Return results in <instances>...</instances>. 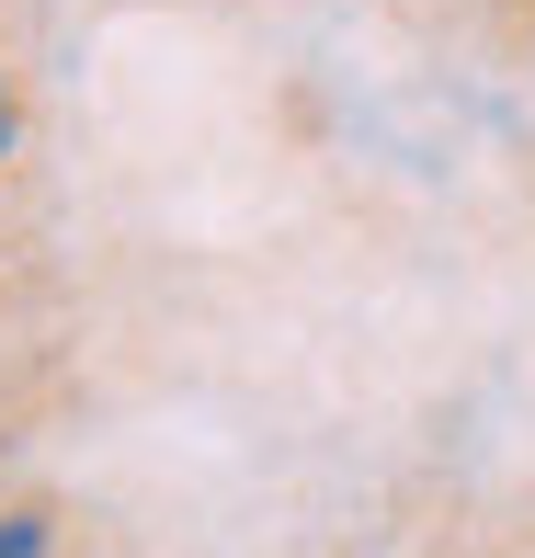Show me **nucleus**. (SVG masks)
Masks as SVG:
<instances>
[{
	"label": "nucleus",
	"mask_w": 535,
	"mask_h": 558,
	"mask_svg": "<svg viewBox=\"0 0 535 558\" xmlns=\"http://www.w3.org/2000/svg\"><path fill=\"white\" fill-rule=\"evenodd\" d=\"M12 160H23V69L0 58V171H12Z\"/></svg>",
	"instance_id": "1"
}]
</instances>
